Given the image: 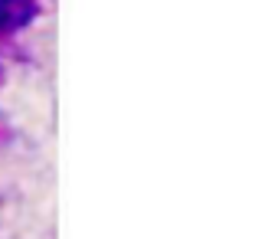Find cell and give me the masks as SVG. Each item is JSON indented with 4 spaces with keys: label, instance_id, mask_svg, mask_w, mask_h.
<instances>
[{
    "label": "cell",
    "instance_id": "cell-1",
    "mask_svg": "<svg viewBox=\"0 0 258 239\" xmlns=\"http://www.w3.org/2000/svg\"><path fill=\"white\" fill-rule=\"evenodd\" d=\"M39 17V0H0V39L26 30Z\"/></svg>",
    "mask_w": 258,
    "mask_h": 239
},
{
    "label": "cell",
    "instance_id": "cell-2",
    "mask_svg": "<svg viewBox=\"0 0 258 239\" xmlns=\"http://www.w3.org/2000/svg\"><path fill=\"white\" fill-rule=\"evenodd\" d=\"M4 138H7V128H4V125H0V141H4Z\"/></svg>",
    "mask_w": 258,
    "mask_h": 239
},
{
    "label": "cell",
    "instance_id": "cell-3",
    "mask_svg": "<svg viewBox=\"0 0 258 239\" xmlns=\"http://www.w3.org/2000/svg\"><path fill=\"white\" fill-rule=\"evenodd\" d=\"M0 82H4V66H0Z\"/></svg>",
    "mask_w": 258,
    "mask_h": 239
}]
</instances>
